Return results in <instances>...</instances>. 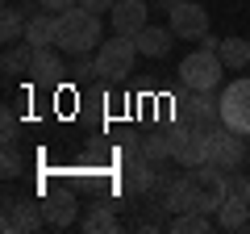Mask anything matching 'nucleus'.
Wrapping results in <instances>:
<instances>
[{
    "label": "nucleus",
    "instance_id": "0eeeda50",
    "mask_svg": "<svg viewBox=\"0 0 250 234\" xmlns=\"http://www.w3.org/2000/svg\"><path fill=\"white\" fill-rule=\"evenodd\" d=\"M246 155H250L246 134H238V130H229V126H213V142H208V163H217L221 171H238L242 163H246Z\"/></svg>",
    "mask_w": 250,
    "mask_h": 234
},
{
    "label": "nucleus",
    "instance_id": "6ab92c4d",
    "mask_svg": "<svg viewBox=\"0 0 250 234\" xmlns=\"http://www.w3.org/2000/svg\"><path fill=\"white\" fill-rule=\"evenodd\" d=\"M217 54L225 59V67L229 71H242V67H250V42L246 38H221V46H217Z\"/></svg>",
    "mask_w": 250,
    "mask_h": 234
},
{
    "label": "nucleus",
    "instance_id": "1a4fd4ad",
    "mask_svg": "<svg viewBox=\"0 0 250 234\" xmlns=\"http://www.w3.org/2000/svg\"><path fill=\"white\" fill-rule=\"evenodd\" d=\"M146 9H150V0H117L113 4V34H125V38H138L150 21H146Z\"/></svg>",
    "mask_w": 250,
    "mask_h": 234
},
{
    "label": "nucleus",
    "instance_id": "cd10ccee",
    "mask_svg": "<svg viewBox=\"0 0 250 234\" xmlns=\"http://www.w3.org/2000/svg\"><path fill=\"white\" fill-rule=\"evenodd\" d=\"M246 201H250V176H246Z\"/></svg>",
    "mask_w": 250,
    "mask_h": 234
},
{
    "label": "nucleus",
    "instance_id": "423d86ee",
    "mask_svg": "<svg viewBox=\"0 0 250 234\" xmlns=\"http://www.w3.org/2000/svg\"><path fill=\"white\" fill-rule=\"evenodd\" d=\"M221 126L250 138V75H238L221 92Z\"/></svg>",
    "mask_w": 250,
    "mask_h": 234
},
{
    "label": "nucleus",
    "instance_id": "b1692460",
    "mask_svg": "<svg viewBox=\"0 0 250 234\" xmlns=\"http://www.w3.org/2000/svg\"><path fill=\"white\" fill-rule=\"evenodd\" d=\"M0 134H4V138H0L4 146H17V113H13L9 105H4V121H0Z\"/></svg>",
    "mask_w": 250,
    "mask_h": 234
},
{
    "label": "nucleus",
    "instance_id": "393cba45",
    "mask_svg": "<svg viewBox=\"0 0 250 234\" xmlns=\"http://www.w3.org/2000/svg\"><path fill=\"white\" fill-rule=\"evenodd\" d=\"M38 4H42L46 13H67V9H75L80 0H38Z\"/></svg>",
    "mask_w": 250,
    "mask_h": 234
},
{
    "label": "nucleus",
    "instance_id": "f8f14e48",
    "mask_svg": "<svg viewBox=\"0 0 250 234\" xmlns=\"http://www.w3.org/2000/svg\"><path fill=\"white\" fill-rule=\"evenodd\" d=\"M25 42L29 46H59V13H34L25 25Z\"/></svg>",
    "mask_w": 250,
    "mask_h": 234
},
{
    "label": "nucleus",
    "instance_id": "4be33fe9",
    "mask_svg": "<svg viewBox=\"0 0 250 234\" xmlns=\"http://www.w3.org/2000/svg\"><path fill=\"white\" fill-rule=\"evenodd\" d=\"M21 171H25V163H21L17 146H4V159H0V176H4V180H17Z\"/></svg>",
    "mask_w": 250,
    "mask_h": 234
},
{
    "label": "nucleus",
    "instance_id": "aec40b11",
    "mask_svg": "<svg viewBox=\"0 0 250 234\" xmlns=\"http://www.w3.org/2000/svg\"><path fill=\"white\" fill-rule=\"evenodd\" d=\"M83 230L88 234H113V230H121V217L113 213V205H96L83 217Z\"/></svg>",
    "mask_w": 250,
    "mask_h": 234
},
{
    "label": "nucleus",
    "instance_id": "f3484780",
    "mask_svg": "<svg viewBox=\"0 0 250 234\" xmlns=\"http://www.w3.org/2000/svg\"><path fill=\"white\" fill-rule=\"evenodd\" d=\"M138 155H146L154 167H163V163L171 159V134H167V130H150V134H142Z\"/></svg>",
    "mask_w": 250,
    "mask_h": 234
},
{
    "label": "nucleus",
    "instance_id": "412c9836",
    "mask_svg": "<svg viewBox=\"0 0 250 234\" xmlns=\"http://www.w3.org/2000/svg\"><path fill=\"white\" fill-rule=\"evenodd\" d=\"M34 50H38V46H29V42H17V46H9V50H4V63H0V67H4V75L13 80V75L29 71V63H34Z\"/></svg>",
    "mask_w": 250,
    "mask_h": 234
},
{
    "label": "nucleus",
    "instance_id": "7ed1b4c3",
    "mask_svg": "<svg viewBox=\"0 0 250 234\" xmlns=\"http://www.w3.org/2000/svg\"><path fill=\"white\" fill-rule=\"evenodd\" d=\"M167 134H171V159H175L184 171L208 163V142H213V130L188 126V121H171Z\"/></svg>",
    "mask_w": 250,
    "mask_h": 234
},
{
    "label": "nucleus",
    "instance_id": "2eb2a0df",
    "mask_svg": "<svg viewBox=\"0 0 250 234\" xmlns=\"http://www.w3.org/2000/svg\"><path fill=\"white\" fill-rule=\"evenodd\" d=\"M134 42H138V50H142L146 59H163V54L171 50V42H175V34H171V25H146Z\"/></svg>",
    "mask_w": 250,
    "mask_h": 234
},
{
    "label": "nucleus",
    "instance_id": "bb28decb",
    "mask_svg": "<svg viewBox=\"0 0 250 234\" xmlns=\"http://www.w3.org/2000/svg\"><path fill=\"white\" fill-rule=\"evenodd\" d=\"M200 46H205V50H217V46H221V38H213V34H205V38H200Z\"/></svg>",
    "mask_w": 250,
    "mask_h": 234
},
{
    "label": "nucleus",
    "instance_id": "ddd939ff",
    "mask_svg": "<svg viewBox=\"0 0 250 234\" xmlns=\"http://www.w3.org/2000/svg\"><path fill=\"white\" fill-rule=\"evenodd\" d=\"M62 59L54 54V46H38L34 50V63H29V75H34L38 84H59L62 80Z\"/></svg>",
    "mask_w": 250,
    "mask_h": 234
},
{
    "label": "nucleus",
    "instance_id": "a211bd4d",
    "mask_svg": "<svg viewBox=\"0 0 250 234\" xmlns=\"http://www.w3.org/2000/svg\"><path fill=\"white\" fill-rule=\"evenodd\" d=\"M25 25H29L25 13L17 4H4V13H0V38H4V46H17L25 38Z\"/></svg>",
    "mask_w": 250,
    "mask_h": 234
},
{
    "label": "nucleus",
    "instance_id": "9b49d317",
    "mask_svg": "<svg viewBox=\"0 0 250 234\" xmlns=\"http://www.w3.org/2000/svg\"><path fill=\"white\" fill-rule=\"evenodd\" d=\"M150 188H159V171L146 155L134 151L129 163H125V192H150Z\"/></svg>",
    "mask_w": 250,
    "mask_h": 234
},
{
    "label": "nucleus",
    "instance_id": "a878e982",
    "mask_svg": "<svg viewBox=\"0 0 250 234\" xmlns=\"http://www.w3.org/2000/svg\"><path fill=\"white\" fill-rule=\"evenodd\" d=\"M113 4L117 0H80V9H88V13H113Z\"/></svg>",
    "mask_w": 250,
    "mask_h": 234
},
{
    "label": "nucleus",
    "instance_id": "39448f33",
    "mask_svg": "<svg viewBox=\"0 0 250 234\" xmlns=\"http://www.w3.org/2000/svg\"><path fill=\"white\" fill-rule=\"evenodd\" d=\"M175 121H188V126H205V130L221 126V96L184 88V96L175 100Z\"/></svg>",
    "mask_w": 250,
    "mask_h": 234
},
{
    "label": "nucleus",
    "instance_id": "dca6fc26",
    "mask_svg": "<svg viewBox=\"0 0 250 234\" xmlns=\"http://www.w3.org/2000/svg\"><path fill=\"white\" fill-rule=\"evenodd\" d=\"M167 230H175V234H208V230H217V217L200 213V209H188V213H175V217H171Z\"/></svg>",
    "mask_w": 250,
    "mask_h": 234
},
{
    "label": "nucleus",
    "instance_id": "4468645a",
    "mask_svg": "<svg viewBox=\"0 0 250 234\" xmlns=\"http://www.w3.org/2000/svg\"><path fill=\"white\" fill-rule=\"evenodd\" d=\"M246 222H250V201L229 192L225 205L217 209V230H246Z\"/></svg>",
    "mask_w": 250,
    "mask_h": 234
},
{
    "label": "nucleus",
    "instance_id": "f03ea898",
    "mask_svg": "<svg viewBox=\"0 0 250 234\" xmlns=\"http://www.w3.org/2000/svg\"><path fill=\"white\" fill-rule=\"evenodd\" d=\"M225 71H229V67H225V59H221L217 50L196 46V50L184 54V63H179V84L192 88V92H217Z\"/></svg>",
    "mask_w": 250,
    "mask_h": 234
},
{
    "label": "nucleus",
    "instance_id": "6e6552de",
    "mask_svg": "<svg viewBox=\"0 0 250 234\" xmlns=\"http://www.w3.org/2000/svg\"><path fill=\"white\" fill-rule=\"evenodd\" d=\"M171 34L175 38H188V42H192V38H205L208 34V13H205V4H196V0H179V4H171Z\"/></svg>",
    "mask_w": 250,
    "mask_h": 234
},
{
    "label": "nucleus",
    "instance_id": "5701e85b",
    "mask_svg": "<svg viewBox=\"0 0 250 234\" xmlns=\"http://www.w3.org/2000/svg\"><path fill=\"white\" fill-rule=\"evenodd\" d=\"M17 217H21V197H4V217H0V226H4V230L9 234H17Z\"/></svg>",
    "mask_w": 250,
    "mask_h": 234
},
{
    "label": "nucleus",
    "instance_id": "f257e3e1",
    "mask_svg": "<svg viewBox=\"0 0 250 234\" xmlns=\"http://www.w3.org/2000/svg\"><path fill=\"white\" fill-rule=\"evenodd\" d=\"M100 46V13L88 9H67L59 13V50L67 54H92Z\"/></svg>",
    "mask_w": 250,
    "mask_h": 234
},
{
    "label": "nucleus",
    "instance_id": "20e7f679",
    "mask_svg": "<svg viewBox=\"0 0 250 234\" xmlns=\"http://www.w3.org/2000/svg\"><path fill=\"white\" fill-rule=\"evenodd\" d=\"M138 54H142V50H138L134 38H125V34L104 38V42L96 46V75H100V80H129Z\"/></svg>",
    "mask_w": 250,
    "mask_h": 234
},
{
    "label": "nucleus",
    "instance_id": "9d476101",
    "mask_svg": "<svg viewBox=\"0 0 250 234\" xmlns=\"http://www.w3.org/2000/svg\"><path fill=\"white\" fill-rule=\"evenodd\" d=\"M75 192H67V188H59V192H46L42 197V217H46V226L50 230H67V226L75 222Z\"/></svg>",
    "mask_w": 250,
    "mask_h": 234
}]
</instances>
